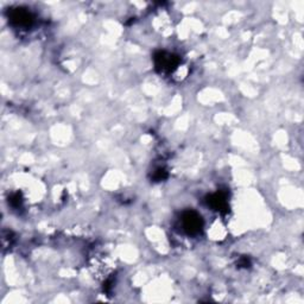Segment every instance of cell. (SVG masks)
<instances>
[{"mask_svg":"<svg viewBox=\"0 0 304 304\" xmlns=\"http://www.w3.org/2000/svg\"><path fill=\"white\" fill-rule=\"evenodd\" d=\"M182 221H183V227L189 234H195L200 232L202 226L201 216H199L195 211H187L183 214L182 217Z\"/></svg>","mask_w":304,"mask_h":304,"instance_id":"6da1fadb","label":"cell"},{"mask_svg":"<svg viewBox=\"0 0 304 304\" xmlns=\"http://www.w3.org/2000/svg\"><path fill=\"white\" fill-rule=\"evenodd\" d=\"M208 204L216 210L226 209V208H227V200H226V195L223 193L214 194V195L209 196V199H208Z\"/></svg>","mask_w":304,"mask_h":304,"instance_id":"7a4b0ae2","label":"cell"}]
</instances>
